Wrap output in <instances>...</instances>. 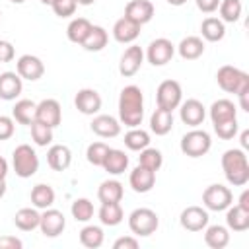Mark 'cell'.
Instances as JSON below:
<instances>
[{
  "label": "cell",
  "mask_w": 249,
  "mask_h": 249,
  "mask_svg": "<svg viewBox=\"0 0 249 249\" xmlns=\"http://www.w3.org/2000/svg\"><path fill=\"white\" fill-rule=\"evenodd\" d=\"M107 41H109V35H107V31H105V27H101V25H91V29H89L88 37L84 39L82 47H84L86 51H89V53H97V51H101V49L107 45Z\"/></svg>",
  "instance_id": "34"
},
{
  "label": "cell",
  "mask_w": 249,
  "mask_h": 249,
  "mask_svg": "<svg viewBox=\"0 0 249 249\" xmlns=\"http://www.w3.org/2000/svg\"><path fill=\"white\" fill-rule=\"evenodd\" d=\"M200 33L206 41L210 43H216V41H222L224 35H226V25L220 18H204L202 23H200Z\"/></svg>",
  "instance_id": "30"
},
{
  "label": "cell",
  "mask_w": 249,
  "mask_h": 249,
  "mask_svg": "<svg viewBox=\"0 0 249 249\" xmlns=\"http://www.w3.org/2000/svg\"><path fill=\"white\" fill-rule=\"evenodd\" d=\"M177 53L185 60H196L204 53V41L196 35H189V37L181 39V43L177 45Z\"/></svg>",
  "instance_id": "24"
},
{
  "label": "cell",
  "mask_w": 249,
  "mask_h": 249,
  "mask_svg": "<svg viewBox=\"0 0 249 249\" xmlns=\"http://www.w3.org/2000/svg\"><path fill=\"white\" fill-rule=\"evenodd\" d=\"M6 195V179H0V198Z\"/></svg>",
  "instance_id": "55"
},
{
  "label": "cell",
  "mask_w": 249,
  "mask_h": 249,
  "mask_svg": "<svg viewBox=\"0 0 249 249\" xmlns=\"http://www.w3.org/2000/svg\"><path fill=\"white\" fill-rule=\"evenodd\" d=\"M124 18L138 23L140 27L154 18V4L150 0H130L124 6Z\"/></svg>",
  "instance_id": "15"
},
{
  "label": "cell",
  "mask_w": 249,
  "mask_h": 249,
  "mask_svg": "<svg viewBox=\"0 0 249 249\" xmlns=\"http://www.w3.org/2000/svg\"><path fill=\"white\" fill-rule=\"evenodd\" d=\"M226 210H228L226 224H228L230 230H233V231H245L249 228V210L241 208L239 204H235V206L230 204Z\"/></svg>",
  "instance_id": "29"
},
{
  "label": "cell",
  "mask_w": 249,
  "mask_h": 249,
  "mask_svg": "<svg viewBox=\"0 0 249 249\" xmlns=\"http://www.w3.org/2000/svg\"><path fill=\"white\" fill-rule=\"evenodd\" d=\"M12 165L18 177L27 179L33 177L39 169V156L35 154V150L29 144H19L16 146L14 154H12Z\"/></svg>",
  "instance_id": "4"
},
{
  "label": "cell",
  "mask_w": 249,
  "mask_h": 249,
  "mask_svg": "<svg viewBox=\"0 0 249 249\" xmlns=\"http://www.w3.org/2000/svg\"><path fill=\"white\" fill-rule=\"evenodd\" d=\"M123 195H124V189H123V185H121L117 179H107V181H103V183L99 185V189H97V198H99L101 204H107V202H121Z\"/></svg>",
  "instance_id": "28"
},
{
  "label": "cell",
  "mask_w": 249,
  "mask_h": 249,
  "mask_svg": "<svg viewBox=\"0 0 249 249\" xmlns=\"http://www.w3.org/2000/svg\"><path fill=\"white\" fill-rule=\"evenodd\" d=\"M80 243L88 249H97L103 245V230L99 226H84L80 230Z\"/></svg>",
  "instance_id": "38"
},
{
  "label": "cell",
  "mask_w": 249,
  "mask_h": 249,
  "mask_svg": "<svg viewBox=\"0 0 249 249\" xmlns=\"http://www.w3.org/2000/svg\"><path fill=\"white\" fill-rule=\"evenodd\" d=\"M31 202L35 208L39 210H45V208H51L54 204V191L51 185H45V183H39L31 189Z\"/></svg>",
  "instance_id": "32"
},
{
  "label": "cell",
  "mask_w": 249,
  "mask_h": 249,
  "mask_svg": "<svg viewBox=\"0 0 249 249\" xmlns=\"http://www.w3.org/2000/svg\"><path fill=\"white\" fill-rule=\"evenodd\" d=\"M10 2H14V4H23L25 0H10Z\"/></svg>",
  "instance_id": "59"
},
{
  "label": "cell",
  "mask_w": 249,
  "mask_h": 249,
  "mask_svg": "<svg viewBox=\"0 0 249 249\" xmlns=\"http://www.w3.org/2000/svg\"><path fill=\"white\" fill-rule=\"evenodd\" d=\"M128 183H130L134 193H148L156 185V171H152L148 167H142V165H136L130 171Z\"/></svg>",
  "instance_id": "18"
},
{
  "label": "cell",
  "mask_w": 249,
  "mask_h": 249,
  "mask_svg": "<svg viewBox=\"0 0 249 249\" xmlns=\"http://www.w3.org/2000/svg\"><path fill=\"white\" fill-rule=\"evenodd\" d=\"M95 0H76V4H80V6H89V4H93Z\"/></svg>",
  "instance_id": "57"
},
{
  "label": "cell",
  "mask_w": 249,
  "mask_h": 249,
  "mask_svg": "<svg viewBox=\"0 0 249 249\" xmlns=\"http://www.w3.org/2000/svg\"><path fill=\"white\" fill-rule=\"evenodd\" d=\"M124 146L132 152H140L144 150L146 146H150V134L138 126L130 128L126 134H124Z\"/></svg>",
  "instance_id": "37"
},
{
  "label": "cell",
  "mask_w": 249,
  "mask_h": 249,
  "mask_svg": "<svg viewBox=\"0 0 249 249\" xmlns=\"http://www.w3.org/2000/svg\"><path fill=\"white\" fill-rule=\"evenodd\" d=\"M216 82L224 91L235 93V95L249 89V74L235 68V66H230V64L222 66L216 72Z\"/></svg>",
  "instance_id": "3"
},
{
  "label": "cell",
  "mask_w": 249,
  "mask_h": 249,
  "mask_svg": "<svg viewBox=\"0 0 249 249\" xmlns=\"http://www.w3.org/2000/svg\"><path fill=\"white\" fill-rule=\"evenodd\" d=\"M241 208H245V210H249V191H243L241 193V196H239V202H237Z\"/></svg>",
  "instance_id": "52"
},
{
  "label": "cell",
  "mask_w": 249,
  "mask_h": 249,
  "mask_svg": "<svg viewBox=\"0 0 249 249\" xmlns=\"http://www.w3.org/2000/svg\"><path fill=\"white\" fill-rule=\"evenodd\" d=\"M0 16H2V12H0Z\"/></svg>",
  "instance_id": "60"
},
{
  "label": "cell",
  "mask_w": 249,
  "mask_h": 249,
  "mask_svg": "<svg viewBox=\"0 0 249 249\" xmlns=\"http://www.w3.org/2000/svg\"><path fill=\"white\" fill-rule=\"evenodd\" d=\"M74 105L82 115H95L101 109V95L91 88H84L76 93Z\"/></svg>",
  "instance_id": "16"
},
{
  "label": "cell",
  "mask_w": 249,
  "mask_h": 249,
  "mask_svg": "<svg viewBox=\"0 0 249 249\" xmlns=\"http://www.w3.org/2000/svg\"><path fill=\"white\" fill-rule=\"evenodd\" d=\"M138 247V239L134 235H124V237H119L115 243H113V249H136Z\"/></svg>",
  "instance_id": "48"
},
{
  "label": "cell",
  "mask_w": 249,
  "mask_h": 249,
  "mask_svg": "<svg viewBox=\"0 0 249 249\" xmlns=\"http://www.w3.org/2000/svg\"><path fill=\"white\" fill-rule=\"evenodd\" d=\"M247 95H249V89H247V91H241V93H237V97H239V105H241V109H243V111H249Z\"/></svg>",
  "instance_id": "51"
},
{
  "label": "cell",
  "mask_w": 249,
  "mask_h": 249,
  "mask_svg": "<svg viewBox=\"0 0 249 249\" xmlns=\"http://www.w3.org/2000/svg\"><path fill=\"white\" fill-rule=\"evenodd\" d=\"M91 130L101 138H115L121 132V121L111 115H97L91 121Z\"/></svg>",
  "instance_id": "21"
},
{
  "label": "cell",
  "mask_w": 249,
  "mask_h": 249,
  "mask_svg": "<svg viewBox=\"0 0 249 249\" xmlns=\"http://www.w3.org/2000/svg\"><path fill=\"white\" fill-rule=\"evenodd\" d=\"M39 220H41V214L37 212V208H19L14 216V224L21 231H31L39 228Z\"/></svg>",
  "instance_id": "33"
},
{
  "label": "cell",
  "mask_w": 249,
  "mask_h": 249,
  "mask_svg": "<svg viewBox=\"0 0 249 249\" xmlns=\"http://www.w3.org/2000/svg\"><path fill=\"white\" fill-rule=\"evenodd\" d=\"M107 152H109V146H107L105 142H91V144L88 146V150H86V158H88V161H89L91 165L101 167V165H103V160H105V156H107Z\"/></svg>",
  "instance_id": "43"
},
{
  "label": "cell",
  "mask_w": 249,
  "mask_h": 249,
  "mask_svg": "<svg viewBox=\"0 0 249 249\" xmlns=\"http://www.w3.org/2000/svg\"><path fill=\"white\" fill-rule=\"evenodd\" d=\"M144 117V95L142 89L138 86H126L121 89L119 95V121L128 126L134 128L142 123Z\"/></svg>",
  "instance_id": "1"
},
{
  "label": "cell",
  "mask_w": 249,
  "mask_h": 249,
  "mask_svg": "<svg viewBox=\"0 0 249 249\" xmlns=\"http://www.w3.org/2000/svg\"><path fill=\"white\" fill-rule=\"evenodd\" d=\"M29 126H31V138L37 146H47L53 142V128L51 126H47L39 121H33Z\"/></svg>",
  "instance_id": "42"
},
{
  "label": "cell",
  "mask_w": 249,
  "mask_h": 249,
  "mask_svg": "<svg viewBox=\"0 0 249 249\" xmlns=\"http://www.w3.org/2000/svg\"><path fill=\"white\" fill-rule=\"evenodd\" d=\"M97 216H99V222L103 226H117V224L123 222L124 212H123L119 202H107V204H101Z\"/></svg>",
  "instance_id": "36"
},
{
  "label": "cell",
  "mask_w": 249,
  "mask_h": 249,
  "mask_svg": "<svg viewBox=\"0 0 249 249\" xmlns=\"http://www.w3.org/2000/svg\"><path fill=\"white\" fill-rule=\"evenodd\" d=\"M23 241L18 239L16 235H2L0 237V249H21Z\"/></svg>",
  "instance_id": "49"
},
{
  "label": "cell",
  "mask_w": 249,
  "mask_h": 249,
  "mask_svg": "<svg viewBox=\"0 0 249 249\" xmlns=\"http://www.w3.org/2000/svg\"><path fill=\"white\" fill-rule=\"evenodd\" d=\"M35 111L37 103H33L31 99H19L12 109V119L19 124H31L35 121Z\"/></svg>",
  "instance_id": "31"
},
{
  "label": "cell",
  "mask_w": 249,
  "mask_h": 249,
  "mask_svg": "<svg viewBox=\"0 0 249 249\" xmlns=\"http://www.w3.org/2000/svg\"><path fill=\"white\" fill-rule=\"evenodd\" d=\"M23 89V80L18 72H2L0 74V99L12 101Z\"/></svg>",
  "instance_id": "19"
},
{
  "label": "cell",
  "mask_w": 249,
  "mask_h": 249,
  "mask_svg": "<svg viewBox=\"0 0 249 249\" xmlns=\"http://www.w3.org/2000/svg\"><path fill=\"white\" fill-rule=\"evenodd\" d=\"M181 152L189 158H200L204 156L210 148H212V140H210V134L206 130H200V128H193L189 130L183 138H181Z\"/></svg>",
  "instance_id": "6"
},
{
  "label": "cell",
  "mask_w": 249,
  "mask_h": 249,
  "mask_svg": "<svg viewBox=\"0 0 249 249\" xmlns=\"http://www.w3.org/2000/svg\"><path fill=\"white\" fill-rule=\"evenodd\" d=\"M210 119H212V124L237 119V109L230 99H218L210 105Z\"/></svg>",
  "instance_id": "26"
},
{
  "label": "cell",
  "mask_w": 249,
  "mask_h": 249,
  "mask_svg": "<svg viewBox=\"0 0 249 249\" xmlns=\"http://www.w3.org/2000/svg\"><path fill=\"white\" fill-rule=\"evenodd\" d=\"M179 115H181V121L189 126H198L204 123V117H206V107L198 101V99H187L179 105Z\"/></svg>",
  "instance_id": "17"
},
{
  "label": "cell",
  "mask_w": 249,
  "mask_h": 249,
  "mask_svg": "<svg viewBox=\"0 0 249 249\" xmlns=\"http://www.w3.org/2000/svg\"><path fill=\"white\" fill-rule=\"evenodd\" d=\"M66 228V218L60 210L56 208H45L39 220V230L45 237H56L64 231Z\"/></svg>",
  "instance_id": "10"
},
{
  "label": "cell",
  "mask_w": 249,
  "mask_h": 249,
  "mask_svg": "<svg viewBox=\"0 0 249 249\" xmlns=\"http://www.w3.org/2000/svg\"><path fill=\"white\" fill-rule=\"evenodd\" d=\"M233 202V195L228 187L220 185V183H214V185H208L202 193V204L208 208V210H214V212H222L226 210L230 204Z\"/></svg>",
  "instance_id": "8"
},
{
  "label": "cell",
  "mask_w": 249,
  "mask_h": 249,
  "mask_svg": "<svg viewBox=\"0 0 249 249\" xmlns=\"http://www.w3.org/2000/svg\"><path fill=\"white\" fill-rule=\"evenodd\" d=\"M138 35H140V25L134 23V21H130L124 16L121 19H117L115 25H113V37H115L117 43H123V45L132 43Z\"/></svg>",
  "instance_id": "22"
},
{
  "label": "cell",
  "mask_w": 249,
  "mask_h": 249,
  "mask_svg": "<svg viewBox=\"0 0 249 249\" xmlns=\"http://www.w3.org/2000/svg\"><path fill=\"white\" fill-rule=\"evenodd\" d=\"M70 212L76 222H89L93 218V204L89 198H76L70 206Z\"/></svg>",
  "instance_id": "41"
},
{
  "label": "cell",
  "mask_w": 249,
  "mask_h": 249,
  "mask_svg": "<svg viewBox=\"0 0 249 249\" xmlns=\"http://www.w3.org/2000/svg\"><path fill=\"white\" fill-rule=\"evenodd\" d=\"M47 163L54 171H64L72 163V152L64 144H53L47 152Z\"/></svg>",
  "instance_id": "20"
},
{
  "label": "cell",
  "mask_w": 249,
  "mask_h": 249,
  "mask_svg": "<svg viewBox=\"0 0 249 249\" xmlns=\"http://www.w3.org/2000/svg\"><path fill=\"white\" fill-rule=\"evenodd\" d=\"M175 54V45L165 39V37H158L154 39L150 45H148V51H146V58L152 66H163L167 64Z\"/></svg>",
  "instance_id": "9"
},
{
  "label": "cell",
  "mask_w": 249,
  "mask_h": 249,
  "mask_svg": "<svg viewBox=\"0 0 249 249\" xmlns=\"http://www.w3.org/2000/svg\"><path fill=\"white\" fill-rule=\"evenodd\" d=\"M76 6H78L76 0H54L51 8L58 18H70V16H74Z\"/></svg>",
  "instance_id": "45"
},
{
  "label": "cell",
  "mask_w": 249,
  "mask_h": 249,
  "mask_svg": "<svg viewBox=\"0 0 249 249\" xmlns=\"http://www.w3.org/2000/svg\"><path fill=\"white\" fill-rule=\"evenodd\" d=\"M167 2H169L171 6H183V4L187 2V0H167Z\"/></svg>",
  "instance_id": "56"
},
{
  "label": "cell",
  "mask_w": 249,
  "mask_h": 249,
  "mask_svg": "<svg viewBox=\"0 0 249 249\" xmlns=\"http://www.w3.org/2000/svg\"><path fill=\"white\" fill-rule=\"evenodd\" d=\"M142 62H144V51H142L138 45H130V47L123 53V56H121L119 72H121L124 78H130V76H134V74L140 70Z\"/></svg>",
  "instance_id": "14"
},
{
  "label": "cell",
  "mask_w": 249,
  "mask_h": 249,
  "mask_svg": "<svg viewBox=\"0 0 249 249\" xmlns=\"http://www.w3.org/2000/svg\"><path fill=\"white\" fill-rule=\"evenodd\" d=\"M107 173L111 175H121L126 171L128 167V156L123 152V150H117V148H109L105 160H103V165H101Z\"/></svg>",
  "instance_id": "23"
},
{
  "label": "cell",
  "mask_w": 249,
  "mask_h": 249,
  "mask_svg": "<svg viewBox=\"0 0 249 249\" xmlns=\"http://www.w3.org/2000/svg\"><path fill=\"white\" fill-rule=\"evenodd\" d=\"M160 226V218L152 208H136L128 216V228L138 237L152 235Z\"/></svg>",
  "instance_id": "5"
},
{
  "label": "cell",
  "mask_w": 249,
  "mask_h": 249,
  "mask_svg": "<svg viewBox=\"0 0 249 249\" xmlns=\"http://www.w3.org/2000/svg\"><path fill=\"white\" fill-rule=\"evenodd\" d=\"M16 72L19 74L21 80L35 82L45 74V64L35 54H21L18 58V62H16Z\"/></svg>",
  "instance_id": "11"
},
{
  "label": "cell",
  "mask_w": 249,
  "mask_h": 249,
  "mask_svg": "<svg viewBox=\"0 0 249 249\" xmlns=\"http://www.w3.org/2000/svg\"><path fill=\"white\" fill-rule=\"evenodd\" d=\"M150 128L158 136H165L173 128V113L158 107L150 117Z\"/></svg>",
  "instance_id": "27"
},
{
  "label": "cell",
  "mask_w": 249,
  "mask_h": 249,
  "mask_svg": "<svg viewBox=\"0 0 249 249\" xmlns=\"http://www.w3.org/2000/svg\"><path fill=\"white\" fill-rule=\"evenodd\" d=\"M208 212L202 206H187L179 216V222L187 231H202L208 226Z\"/></svg>",
  "instance_id": "13"
},
{
  "label": "cell",
  "mask_w": 249,
  "mask_h": 249,
  "mask_svg": "<svg viewBox=\"0 0 249 249\" xmlns=\"http://www.w3.org/2000/svg\"><path fill=\"white\" fill-rule=\"evenodd\" d=\"M89 29H91L89 19H86V18H74V19L68 23V27H66V35H68V39H70L72 43L82 45L84 39L88 37Z\"/></svg>",
  "instance_id": "35"
},
{
  "label": "cell",
  "mask_w": 249,
  "mask_h": 249,
  "mask_svg": "<svg viewBox=\"0 0 249 249\" xmlns=\"http://www.w3.org/2000/svg\"><path fill=\"white\" fill-rule=\"evenodd\" d=\"M222 169L230 185L243 187L249 181V161L241 148L226 150L222 156Z\"/></svg>",
  "instance_id": "2"
},
{
  "label": "cell",
  "mask_w": 249,
  "mask_h": 249,
  "mask_svg": "<svg viewBox=\"0 0 249 249\" xmlns=\"http://www.w3.org/2000/svg\"><path fill=\"white\" fill-rule=\"evenodd\" d=\"M14 130H16L14 119L12 117H6V115H0V140L12 138L14 136Z\"/></svg>",
  "instance_id": "46"
},
{
  "label": "cell",
  "mask_w": 249,
  "mask_h": 249,
  "mask_svg": "<svg viewBox=\"0 0 249 249\" xmlns=\"http://www.w3.org/2000/svg\"><path fill=\"white\" fill-rule=\"evenodd\" d=\"M16 56V51H14V45L10 41H4L0 39V62H12Z\"/></svg>",
  "instance_id": "47"
},
{
  "label": "cell",
  "mask_w": 249,
  "mask_h": 249,
  "mask_svg": "<svg viewBox=\"0 0 249 249\" xmlns=\"http://www.w3.org/2000/svg\"><path fill=\"white\" fill-rule=\"evenodd\" d=\"M241 148H249V130H243L241 132Z\"/></svg>",
  "instance_id": "54"
},
{
  "label": "cell",
  "mask_w": 249,
  "mask_h": 249,
  "mask_svg": "<svg viewBox=\"0 0 249 249\" xmlns=\"http://www.w3.org/2000/svg\"><path fill=\"white\" fill-rule=\"evenodd\" d=\"M218 12H220V19L222 21L233 23V21H237L241 18V12H243L241 0H220Z\"/></svg>",
  "instance_id": "39"
},
{
  "label": "cell",
  "mask_w": 249,
  "mask_h": 249,
  "mask_svg": "<svg viewBox=\"0 0 249 249\" xmlns=\"http://www.w3.org/2000/svg\"><path fill=\"white\" fill-rule=\"evenodd\" d=\"M195 2H196V8L204 14H212L220 6V0H195Z\"/></svg>",
  "instance_id": "50"
},
{
  "label": "cell",
  "mask_w": 249,
  "mask_h": 249,
  "mask_svg": "<svg viewBox=\"0 0 249 249\" xmlns=\"http://www.w3.org/2000/svg\"><path fill=\"white\" fill-rule=\"evenodd\" d=\"M6 175H8V161L0 156V179H6Z\"/></svg>",
  "instance_id": "53"
},
{
  "label": "cell",
  "mask_w": 249,
  "mask_h": 249,
  "mask_svg": "<svg viewBox=\"0 0 249 249\" xmlns=\"http://www.w3.org/2000/svg\"><path fill=\"white\" fill-rule=\"evenodd\" d=\"M214 132L222 138V140H230L237 134V119L231 121H224V123H216L214 124Z\"/></svg>",
  "instance_id": "44"
},
{
  "label": "cell",
  "mask_w": 249,
  "mask_h": 249,
  "mask_svg": "<svg viewBox=\"0 0 249 249\" xmlns=\"http://www.w3.org/2000/svg\"><path fill=\"white\" fill-rule=\"evenodd\" d=\"M41 2H43V4H49V6H53V2H54V0H41Z\"/></svg>",
  "instance_id": "58"
},
{
  "label": "cell",
  "mask_w": 249,
  "mask_h": 249,
  "mask_svg": "<svg viewBox=\"0 0 249 249\" xmlns=\"http://www.w3.org/2000/svg\"><path fill=\"white\" fill-rule=\"evenodd\" d=\"M181 99H183V89L177 80H163L158 86V91H156L158 107L173 113V109L181 105Z\"/></svg>",
  "instance_id": "7"
},
{
  "label": "cell",
  "mask_w": 249,
  "mask_h": 249,
  "mask_svg": "<svg viewBox=\"0 0 249 249\" xmlns=\"http://www.w3.org/2000/svg\"><path fill=\"white\" fill-rule=\"evenodd\" d=\"M204 243L210 249H224L230 243V231L228 228L214 224V226H206L204 228Z\"/></svg>",
  "instance_id": "25"
},
{
  "label": "cell",
  "mask_w": 249,
  "mask_h": 249,
  "mask_svg": "<svg viewBox=\"0 0 249 249\" xmlns=\"http://www.w3.org/2000/svg\"><path fill=\"white\" fill-rule=\"evenodd\" d=\"M161 163H163V156H161L160 150H156V148H148V146H146L144 150H140L138 165L148 167V169H152V171H158V169L161 167Z\"/></svg>",
  "instance_id": "40"
},
{
  "label": "cell",
  "mask_w": 249,
  "mask_h": 249,
  "mask_svg": "<svg viewBox=\"0 0 249 249\" xmlns=\"http://www.w3.org/2000/svg\"><path fill=\"white\" fill-rule=\"evenodd\" d=\"M35 121L54 128L60 124L62 121V109L60 103L56 99H43L37 103V111H35Z\"/></svg>",
  "instance_id": "12"
}]
</instances>
